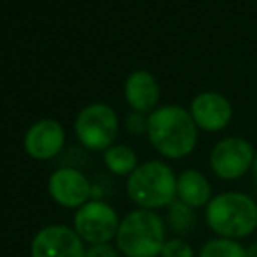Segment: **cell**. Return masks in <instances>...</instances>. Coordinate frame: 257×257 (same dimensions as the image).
I'll return each mask as SVG.
<instances>
[{"instance_id":"obj_1","label":"cell","mask_w":257,"mask_h":257,"mask_svg":"<svg viewBox=\"0 0 257 257\" xmlns=\"http://www.w3.org/2000/svg\"><path fill=\"white\" fill-rule=\"evenodd\" d=\"M198 126L189 108L163 105L149 114V142L166 159L187 158L198 144Z\"/></svg>"},{"instance_id":"obj_2","label":"cell","mask_w":257,"mask_h":257,"mask_svg":"<svg viewBox=\"0 0 257 257\" xmlns=\"http://www.w3.org/2000/svg\"><path fill=\"white\" fill-rule=\"evenodd\" d=\"M205 220L217 238L240 241L257 229V203L241 191H226L206 205Z\"/></svg>"},{"instance_id":"obj_3","label":"cell","mask_w":257,"mask_h":257,"mask_svg":"<svg viewBox=\"0 0 257 257\" xmlns=\"http://www.w3.org/2000/svg\"><path fill=\"white\" fill-rule=\"evenodd\" d=\"M126 193L144 210L168 208L177 200V175L165 161H146L128 177Z\"/></svg>"},{"instance_id":"obj_4","label":"cell","mask_w":257,"mask_h":257,"mask_svg":"<svg viewBox=\"0 0 257 257\" xmlns=\"http://www.w3.org/2000/svg\"><path fill=\"white\" fill-rule=\"evenodd\" d=\"M166 241V226L153 210H133L119 224L115 243L126 257H158Z\"/></svg>"},{"instance_id":"obj_5","label":"cell","mask_w":257,"mask_h":257,"mask_svg":"<svg viewBox=\"0 0 257 257\" xmlns=\"http://www.w3.org/2000/svg\"><path fill=\"white\" fill-rule=\"evenodd\" d=\"M117 114L110 105L91 103L79 112L75 135L79 142L91 151H107L117 137Z\"/></svg>"},{"instance_id":"obj_6","label":"cell","mask_w":257,"mask_h":257,"mask_svg":"<svg viewBox=\"0 0 257 257\" xmlns=\"http://www.w3.org/2000/svg\"><path fill=\"white\" fill-rule=\"evenodd\" d=\"M255 149L243 137H226L210 151V168L220 180H238L250 172Z\"/></svg>"},{"instance_id":"obj_7","label":"cell","mask_w":257,"mask_h":257,"mask_svg":"<svg viewBox=\"0 0 257 257\" xmlns=\"http://www.w3.org/2000/svg\"><path fill=\"white\" fill-rule=\"evenodd\" d=\"M117 212L103 201H88L75 212L74 227L82 241L91 245L108 243L119 229Z\"/></svg>"},{"instance_id":"obj_8","label":"cell","mask_w":257,"mask_h":257,"mask_svg":"<svg viewBox=\"0 0 257 257\" xmlns=\"http://www.w3.org/2000/svg\"><path fill=\"white\" fill-rule=\"evenodd\" d=\"M86 250L75 229L54 224L41 229L32 241V257H84Z\"/></svg>"},{"instance_id":"obj_9","label":"cell","mask_w":257,"mask_h":257,"mask_svg":"<svg viewBox=\"0 0 257 257\" xmlns=\"http://www.w3.org/2000/svg\"><path fill=\"white\" fill-rule=\"evenodd\" d=\"M189 112L198 130L206 133L222 132L233 119V105L229 100L217 91H203L193 98Z\"/></svg>"},{"instance_id":"obj_10","label":"cell","mask_w":257,"mask_h":257,"mask_svg":"<svg viewBox=\"0 0 257 257\" xmlns=\"http://www.w3.org/2000/svg\"><path fill=\"white\" fill-rule=\"evenodd\" d=\"M49 194L58 205L81 208L91 196V184L79 170L60 168L49 177Z\"/></svg>"},{"instance_id":"obj_11","label":"cell","mask_w":257,"mask_h":257,"mask_svg":"<svg viewBox=\"0 0 257 257\" xmlns=\"http://www.w3.org/2000/svg\"><path fill=\"white\" fill-rule=\"evenodd\" d=\"M65 144V132L60 122L42 119L28 128L25 135V149L34 159L46 161L54 158Z\"/></svg>"},{"instance_id":"obj_12","label":"cell","mask_w":257,"mask_h":257,"mask_svg":"<svg viewBox=\"0 0 257 257\" xmlns=\"http://www.w3.org/2000/svg\"><path fill=\"white\" fill-rule=\"evenodd\" d=\"M161 89L158 79L147 70H135L124 82V98L130 107L137 112L151 114L158 108Z\"/></svg>"},{"instance_id":"obj_13","label":"cell","mask_w":257,"mask_h":257,"mask_svg":"<svg viewBox=\"0 0 257 257\" xmlns=\"http://www.w3.org/2000/svg\"><path fill=\"white\" fill-rule=\"evenodd\" d=\"M212 184L200 170H184L177 177V200L189 205L191 208H206L212 201Z\"/></svg>"},{"instance_id":"obj_14","label":"cell","mask_w":257,"mask_h":257,"mask_svg":"<svg viewBox=\"0 0 257 257\" xmlns=\"http://www.w3.org/2000/svg\"><path fill=\"white\" fill-rule=\"evenodd\" d=\"M103 163L114 175H132L139 166L137 153L128 146L114 144L107 151H103Z\"/></svg>"},{"instance_id":"obj_15","label":"cell","mask_w":257,"mask_h":257,"mask_svg":"<svg viewBox=\"0 0 257 257\" xmlns=\"http://www.w3.org/2000/svg\"><path fill=\"white\" fill-rule=\"evenodd\" d=\"M166 220H168L170 229H172L179 238L193 233L194 227H196V224H198V217H196L194 208H191L189 205L182 203L180 200H175L168 206Z\"/></svg>"},{"instance_id":"obj_16","label":"cell","mask_w":257,"mask_h":257,"mask_svg":"<svg viewBox=\"0 0 257 257\" xmlns=\"http://www.w3.org/2000/svg\"><path fill=\"white\" fill-rule=\"evenodd\" d=\"M198 257H247V247L234 240L212 238L200 248Z\"/></svg>"},{"instance_id":"obj_17","label":"cell","mask_w":257,"mask_h":257,"mask_svg":"<svg viewBox=\"0 0 257 257\" xmlns=\"http://www.w3.org/2000/svg\"><path fill=\"white\" fill-rule=\"evenodd\" d=\"M159 255L161 257H198L189 241H186L184 238H179V236L166 240Z\"/></svg>"},{"instance_id":"obj_18","label":"cell","mask_w":257,"mask_h":257,"mask_svg":"<svg viewBox=\"0 0 257 257\" xmlns=\"http://www.w3.org/2000/svg\"><path fill=\"white\" fill-rule=\"evenodd\" d=\"M124 128L130 135H147V132H149V114L132 110L124 119Z\"/></svg>"},{"instance_id":"obj_19","label":"cell","mask_w":257,"mask_h":257,"mask_svg":"<svg viewBox=\"0 0 257 257\" xmlns=\"http://www.w3.org/2000/svg\"><path fill=\"white\" fill-rule=\"evenodd\" d=\"M84 257H119V254L110 243H98V245H91L86 250Z\"/></svg>"},{"instance_id":"obj_20","label":"cell","mask_w":257,"mask_h":257,"mask_svg":"<svg viewBox=\"0 0 257 257\" xmlns=\"http://www.w3.org/2000/svg\"><path fill=\"white\" fill-rule=\"evenodd\" d=\"M247 257H257V241L247 247Z\"/></svg>"},{"instance_id":"obj_21","label":"cell","mask_w":257,"mask_h":257,"mask_svg":"<svg viewBox=\"0 0 257 257\" xmlns=\"http://www.w3.org/2000/svg\"><path fill=\"white\" fill-rule=\"evenodd\" d=\"M250 173H252V177H254V180H255V182H257V151H255V158H254V163H252Z\"/></svg>"}]
</instances>
